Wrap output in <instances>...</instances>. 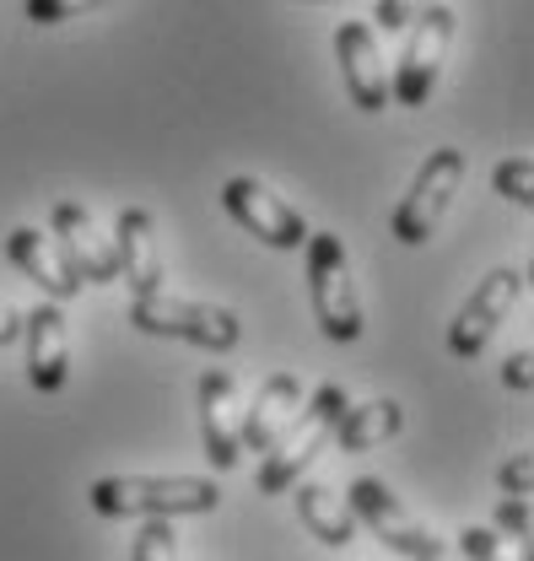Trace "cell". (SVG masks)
Listing matches in <instances>:
<instances>
[{
  "label": "cell",
  "mask_w": 534,
  "mask_h": 561,
  "mask_svg": "<svg viewBox=\"0 0 534 561\" xmlns=\"http://www.w3.org/2000/svg\"><path fill=\"white\" fill-rule=\"evenodd\" d=\"M491 184H497V195H502V201H513V206H534V157H508V162H497Z\"/></svg>",
  "instance_id": "21"
},
{
  "label": "cell",
  "mask_w": 534,
  "mask_h": 561,
  "mask_svg": "<svg viewBox=\"0 0 534 561\" xmlns=\"http://www.w3.org/2000/svg\"><path fill=\"white\" fill-rule=\"evenodd\" d=\"M114 260H120V276L130 280L135 297L162 291V254H157L151 210H140V206L120 210V221H114Z\"/></svg>",
  "instance_id": "14"
},
{
  "label": "cell",
  "mask_w": 534,
  "mask_h": 561,
  "mask_svg": "<svg viewBox=\"0 0 534 561\" xmlns=\"http://www.w3.org/2000/svg\"><path fill=\"white\" fill-rule=\"evenodd\" d=\"M5 254H11V265L22 271V276L33 280L49 302H70L81 286L66 276V265H60V254L44 243V232L38 227H16L11 238H5Z\"/></svg>",
  "instance_id": "16"
},
{
  "label": "cell",
  "mask_w": 534,
  "mask_h": 561,
  "mask_svg": "<svg viewBox=\"0 0 534 561\" xmlns=\"http://www.w3.org/2000/svg\"><path fill=\"white\" fill-rule=\"evenodd\" d=\"M345 507H351V513H356V524H367V529L395 551V557H405V561H448V540H438L421 518H410V513H405V502L384 486L378 476L351 481Z\"/></svg>",
  "instance_id": "5"
},
{
  "label": "cell",
  "mask_w": 534,
  "mask_h": 561,
  "mask_svg": "<svg viewBox=\"0 0 534 561\" xmlns=\"http://www.w3.org/2000/svg\"><path fill=\"white\" fill-rule=\"evenodd\" d=\"M459 557L465 561H534L530 557V540H508L497 529H459Z\"/></svg>",
  "instance_id": "19"
},
{
  "label": "cell",
  "mask_w": 534,
  "mask_h": 561,
  "mask_svg": "<svg viewBox=\"0 0 534 561\" xmlns=\"http://www.w3.org/2000/svg\"><path fill=\"white\" fill-rule=\"evenodd\" d=\"M297 496V518H303V529L319 540V546H351L356 540V513L345 507V496H334L330 486H319V481H297L292 486Z\"/></svg>",
  "instance_id": "17"
},
{
  "label": "cell",
  "mask_w": 534,
  "mask_h": 561,
  "mask_svg": "<svg viewBox=\"0 0 534 561\" xmlns=\"http://www.w3.org/2000/svg\"><path fill=\"white\" fill-rule=\"evenodd\" d=\"M221 210H227L243 232H254L260 243L281 249V254H292V249L308 243L303 210L286 206V201H281L270 184H260V179H227V184H221Z\"/></svg>",
  "instance_id": "8"
},
{
  "label": "cell",
  "mask_w": 534,
  "mask_h": 561,
  "mask_svg": "<svg viewBox=\"0 0 534 561\" xmlns=\"http://www.w3.org/2000/svg\"><path fill=\"white\" fill-rule=\"evenodd\" d=\"M98 5H109V0H27V22L55 27V22H70L81 11H98Z\"/></svg>",
  "instance_id": "22"
},
{
  "label": "cell",
  "mask_w": 534,
  "mask_h": 561,
  "mask_svg": "<svg viewBox=\"0 0 534 561\" xmlns=\"http://www.w3.org/2000/svg\"><path fill=\"white\" fill-rule=\"evenodd\" d=\"M345 405H351V400H345L340 383H319L314 400H308V405L292 416V426L270 443L265 465H260V476H254V491H260V496H281V491L297 486L303 470L334 443V426L345 416Z\"/></svg>",
  "instance_id": "2"
},
{
  "label": "cell",
  "mask_w": 534,
  "mask_h": 561,
  "mask_svg": "<svg viewBox=\"0 0 534 561\" xmlns=\"http://www.w3.org/2000/svg\"><path fill=\"white\" fill-rule=\"evenodd\" d=\"M11 341H22V313L11 302H0V346H11Z\"/></svg>",
  "instance_id": "27"
},
{
  "label": "cell",
  "mask_w": 534,
  "mask_h": 561,
  "mask_svg": "<svg viewBox=\"0 0 534 561\" xmlns=\"http://www.w3.org/2000/svg\"><path fill=\"white\" fill-rule=\"evenodd\" d=\"M427 5H438V0H378V27H389V33H400V27H410Z\"/></svg>",
  "instance_id": "24"
},
{
  "label": "cell",
  "mask_w": 534,
  "mask_h": 561,
  "mask_svg": "<svg viewBox=\"0 0 534 561\" xmlns=\"http://www.w3.org/2000/svg\"><path fill=\"white\" fill-rule=\"evenodd\" d=\"M459 184H465V151H459V146H438V151L421 162V173H416L410 195H405L400 210H395V227H389V232L400 238L405 249H421V243L443 227V216L454 206Z\"/></svg>",
  "instance_id": "6"
},
{
  "label": "cell",
  "mask_w": 534,
  "mask_h": 561,
  "mask_svg": "<svg viewBox=\"0 0 534 561\" xmlns=\"http://www.w3.org/2000/svg\"><path fill=\"white\" fill-rule=\"evenodd\" d=\"M130 561H179V529H173V518H146L135 529Z\"/></svg>",
  "instance_id": "20"
},
{
  "label": "cell",
  "mask_w": 534,
  "mask_h": 561,
  "mask_svg": "<svg viewBox=\"0 0 534 561\" xmlns=\"http://www.w3.org/2000/svg\"><path fill=\"white\" fill-rule=\"evenodd\" d=\"M55 254H60V265H66V276L76 280V286H109V280H120L114 243L98 238L92 210L76 206V201H60V206H55Z\"/></svg>",
  "instance_id": "10"
},
{
  "label": "cell",
  "mask_w": 534,
  "mask_h": 561,
  "mask_svg": "<svg viewBox=\"0 0 534 561\" xmlns=\"http://www.w3.org/2000/svg\"><path fill=\"white\" fill-rule=\"evenodd\" d=\"M130 324L140 335L184 341V346H201V351H232L238 335H243V324H238L232 308L195 302V297H168V291L130 297Z\"/></svg>",
  "instance_id": "3"
},
{
  "label": "cell",
  "mask_w": 534,
  "mask_h": 561,
  "mask_svg": "<svg viewBox=\"0 0 534 561\" xmlns=\"http://www.w3.org/2000/svg\"><path fill=\"white\" fill-rule=\"evenodd\" d=\"M519 297H524V271H513V265L491 271V276L469 291L465 308H459V319H454V330H448V351H454L459 362H475V356L486 351V341L497 335V324L513 313Z\"/></svg>",
  "instance_id": "9"
},
{
  "label": "cell",
  "mask_w": 534,
  "mask_h": 561,
  "mask_svg": "<svg viewBox=\"0 0 534 561\" xmlns=\"http://www.w3.org/2000/svg\"><path fill=\"white\" fill-rule=\"evenodd\" d=\"M454 44V11L448 5H427L416 22H410V44L400 55V70L389 76V98L400 108H421L443 76V55Z\"/></svg>",
  "instance_id": "7"
},
{
  "label": "cell",
  "mask_w": 534,
  "mask_h": 561,
  "mask_svg": "<svg viewBox=\"0 0 534 561\" xmlns=\"http://www.w3.org/2000/svg\"><path fill=\"white\" fill-rule=\"evenodd\" d=\"M303 411V383L292 378V373H275L260 383V394H254V405L243 411V448H254V454H270V443L292 426V416Z\"/></svg>",
  "instance_id": "15"
},
{
  "label": "cell",
  "mask_w": 534,
  "mask_h": 561,
  "mask_svg": "<svg viewBox=\"0 0 534 561\" xmlns=\"http://www.w3.org/2000/svg\"><path fill=\"white\" fill-rule=\"evenodd\" d=\"M334 60L345 76V92L362 114H384L389 108V66L378 55V38L367 22H340L334 27Z\"/></svg>",
  "instance_id": "11"
},
{
  "label": "cell",
  "mask_w": 534,
  "mask_h": 561,
  "mask_svg": "<svg viewBox=\"0 0 534 561\" xmlns=\"http://www.w3.org/2000/svg\"><path fill=\"white\" fill-rule=\"evenodd\" d=\"M308 297H314V319L319 330L351 346L362 335V302L351 286V265H345V243L334 232H308Z\"/></svg>",
  "instance_id": "4"
},
{
  "label": "cell",
  "mask_w": 534,
  "mask_h": 561,
  "mask_svg": "<svg viewBox=\"0 0 534 561\" xmlns=\"http://www.w3.org/2000/svg\"><path fill=\"white\" fill-rule=\"evenodd\" d=\"M87 502L103 518H195L216 513L221 491L205 476H103Z\"/></svg>",
  "instance_id": "1"
},
{
  "label": "cell",
  "mask_w": 534,
  "mask_h": 561,
  "mask_svg": "<svg viewBox=\"0 0 534 561\" xmlns=\"http://www.w3.org/2000/svg\"><path fill=\"white\" fill-rule=\"evenodd\" d=\"M22 341H27V383L38 394H60L70 378V330L60 302H38L22 313Z\"/></svg>",
  "instance_id": "12"
},
{
  "label": "cell",
  "mask_w": 534,
  "mask_h": 561,
  "mask_svg": "<svg viewBox=\"0 0 534 561\" xmlns=\"http://www.w3.org/2000/svg\"><path fill=\"white\" fill-rule=\"evenodd\" d=\"M400 426H405V411L395 400H367V405H345V416L334 426V443L345 454H367V448L400 437Z\"/></svg>",
  "instance_id": "18"
},
{
  "label": "cell",
  "mask_w": 534,
  "mask_h": 561,
  "mask_svg": "<svg viewBox=\"0 0 534 561\" xmlns=\"http://www.w3.org/2000/svg\"><path fill=\"white\" fill-rule=\"evenodd\" d=\"M243 411H238V383L227 367H211L201 378V432H205V459L216 470H232L243 459Z\"/></svg>",
  "instance_id": "13"
},
{
  "label": "cell",
  "mask_w": 534,
  "mask_h": 561,
  "mask_svg": "<svg viewBox=\"0 0 534 561\" xmlns=\"http://www.w3.org/2000/svg\"><path fill=\"white\" fill-rule=\"evenodd\" d=\"M497 535L530 540V502H524V496H502V502H497Z\"/></svg>",
  "instance_id": "23"
},
{
  "label": "cell",
  "mask_w": 534,
  "mask_h": 561,
  "mask_svg": "<svg viewBox=\"0 0 534 561\" xmlns=\"http://www.w3.org/2000/svg\"><path fill=\"white\" fill-rule=\"evenodd\" d=\"M534 351L524 346V351H513V356H508V367H502V383H508V389H513V394H530L534 389Z\"/></svg>",
  "instance_id": "26"
},
{
  "label": "cell",
  "mask_w": 534,
  "mask_h": 561,
  "mask_svg": "<svg viewBox=\"0 0 534 561\" xmlns=\"http://www.w3.org/2000/svg\"><path fill=\"white\" fill-rule=\"evenodd\" d=\"M502 496H530L534 491V454H513L508 465H502Z\"/></svg>",
  "instance_id": "25"
}]
</instances>
